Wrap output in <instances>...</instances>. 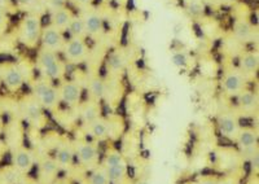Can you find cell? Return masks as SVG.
I'll use <instances>...</instances> for the list:
<instances>
[{
	"label": "cell",
	"instance_id": "obj_1",
	"mask_svg": "<svg viewBox=\"0 0 259 184\" xmlns=\"http://www.w3.org/2000/svg\"><path fill=\"white\" fill-rule=\"evenodd\" d=\"M36 69L39 70L40 78L51 80V82L64 79L65 71H66L65 63L57 52L40 47L36 55Z\"/></svg>",
	"mask_w": 259,
	"mask_h": 184
},
{
	"label": "cell",
	"instance_id": "obj_2",
	"mask_svg": "<svg viewBox=\"0 0 259 184\" xmlns=\"http://www.w3.org/2000/svg\"><path fill=\"white\" fill-rule=\"evenodd\" d=\"M43 30L41 17L38 13H29L20 21L17 27L18 42L26 48H36Z\"/></svg>",
	"mask_w": 259,
	"mask_h": 184
},
{
	"label": "cell",
	"instance_id": "obj_3",
	"mask_svg": "<svg viewBox=\"0 0 259 184\" xmlns=\"http://www.w3.org/2000/svg\"><path fill=\"white\" fill-rule=\"evenodd\" d=\"M31 96L38 101L45 110L56 109L59 105V91L53 82L43 78L32 80L31 83Z\"/></svg>",
	"mask_w": 259,
	"mask_h": 184
},
{
	"label": "cell",
	"instance_id": "obj_4",
	"mask_svg": "<svg viewBox=\"0 0 259 184\" xmlns=\"http://www.w3.org/2000/svg\"><path fill=\"white\" fill-rule=\"evenodd\" d=\"M62 55L64 59L69 64H78L83 63L90 54L89 43L85 42V39H77V38H69L62 48Z\"/></svg>",
	"mask_w": 259,
	"mask_h": 184
},
{
	"label": "cell",
	"instance_id": "obj_5",
	"mask_svg": "<svg viewBox=\"0 0 259 184\" xmlns=\"http://www.w3.org/2000/svg\"><path fill=\"white\" fill-rule=\"evenodd\" d=\"M246 83V75L239 68H228L222 77V88L228 96H237Z\"/></svg>",
	"mask_w": 259,
	"mask_h": 184
},
{
	"label": "cell",
	"instance_id": "obj_6",
	"mask_svg": "<svg viewBox=\"0 0 259 184\" xmlns=\"http://www.w3.org/2000/svg\"><path fill=\"white\" fill-rule=\"evenodd\" d=\"M66 40L68 39L65 36L64 31L56 29L52 25H47V26H43V30H41L39 45H40V48L53 51V52L59 54V52L62 51V48H64Z\"/></svg>",
	"mask_w": 259,
	"mask_h": 184
},
{
	"label": "cell",
	"instance_id": "obj_7",
	"mask_svg": "<svg viewBox=\"0 0 259 184\" xmlns=\"http://www.w3.org/2000/svg\"><path fill=\"white\" fill-rule=\"evenodd\" d=\"M74 152L78 162L85 169H92L99 161V148L95 143L89 140H80L74 146Z\"/></svg>",
	"mask_w": 259,
	"mask_h": 184
},
{
	"label": "cell",
	"instance_id": "obj_8",
	"mask_svg": "<svg viewBox=\"0 0 259 184\" xmlns=\"http://www.w3.org/2000/svg\"><path fill=\"white\" fill-rule=\"evenodd\" d=\"M57 91H59L60 103H64L66 107H77L82 100L83 88L75 80H62L57 87Z\"/></svg>",
	"mask_w": 259,
	"mask_h": 184
},
{
	"label": "cell",
	"instance_id": "obj_9",
	"mask_svg": "<svg viewBox=\"0 0 259 184\" xmlns=\"http://www.w3.org/2000/svg\"><path fill=\"white\" fill-rule=\"evenodd\" d=\"M2 83L9 92H17L22 88L25 83V74L22 69L16 64L3 65V78Z\"/></svg>",
	"mask_w": 259,
	"mask_h": 184
},
{
	"label": "cell",
	"instance_id": "obj_10",
	"mask_svg": "<svg viewBox=\"0 0 259 184\" xmlns=\"http://www.w3.org/2000/svg\"><path fill=\"white\" fill-rule=\"evenodd\" d=\"M217 125L221 135L226 139L235 140L240 131V123L237 117L230 112H223L217 118Z\"/></svg>",
	"mask_w": 259,
	"mask_h": 184
},
{
	"label": "cell",
	"instance_id": "obj_11",
	"mask_svg": "<svg viewBox=\"0 0 259 184\" xmlns=\"http://www.w3.org/2000/svg\"><path fill=\"white\" fill-rule=\"evenodd\" d=\"M22 112H24L26 119L32 126L41 127V126L45 125V109H43V107L32 96H29V98L25 99L24 104H22Z\"/></svg>",
	"mask_w": 259,
	"mask_h": 184
},
{
	"label": "cell",
	"instance_id": "obj_12",
	"mask_svg": "<svg viewBox=\"0 0 259 184\" xmlns=\"http://www.w3.org/2000/svg\"><path fill=\"white\" fill-rule=\"evenodd\" d=\"M35 165V157L34 153L29 148H17L12 155V166L21 172L22 175L29 174Z\"/></svg>",
	"mask_w": 259,
	"mask_h": 184
},
{
	"label": "cell",
	"instance_id": "obj_13",
	"mask_svg": "<svg viewBox=\"0 0 259 184\" xmlns=\"http://www.w3.org/2000/svg\"><path fill=\"white\" fill-rule=\"evenodd\" d=\"M83 22H84L85 33L87 38H100L104 34V20L100 15L95 11H85L84 13L80 15Z\"/></svg>",
	"mask_w": 259,
	"mask_h": 184
},
{
	"label": "cell",
	"instance_id": "obj_14",
	"mask_svg": "<svg viewBox=\"0 0 259 184\" xmlns=\"http://www.w3.org/2000/svg\"><path fill=\"white\" fill-rule=\"evenodd\" d=\"M255 30H254L253 24L246 18H239L233 24V38L239 43H249L253 40Z\"/></svg>",
	"mask_w": 259,
	"mask_h": 184
},
{
	"label": "cell",
	"instance_id": "obj_15",
	"mask_svg": "<svg viewBox=\"0 0 259 184\" xmlns=\"http://www.w3.org/2000/svg\"><path fill=\"white\" fill-rule=\"evenodd\" d=\"M59 171L60 166L55 157H45L39 162V180L41 183H52Z\"/></svg>",
	"mask_w": 259,
	"mask_h": 184
},
{
	"label": "cell",
	"instance_id": "obj_16",
	"mask_svg": "<svg viewBox=\"0 0 259 184\" xmlns=\"http://www.w3.org/2000/svg\"><path fill=\"white\" fill-rule=\"evenodd\" d=\"M235 142L244 152H251L258 146V132L251 127H241Z\"/></svg>",
	"mask_w": 259,
	"mask_h": 184
},
{
	"label": "cell",
	"instance_id": "obj_17",
	"mask_svg": "<svg viewBox=\"0 0 259 184\" xmlns=\"http://www.w3.org/2000/svg\"><path fill=\"white\" fill-rule=\"evenodd\" d=\"M74 13L71 12L68 7H62V8L52 9L50 15V25L55 26L56 29L61 30V31H66L69 24H70L71 18H73Z\"/></svg>",
	"mask_w": 259,
	"mask_h": 184
},
{
	"label": "cell",
	"instance_id": "obj_18",
	"mask_svg": "<svg viewBox=\"0 0 259 184\" xmlns=\"http://www.w3.org/2000/svg\"><path fill=\"white\" fill-rule=\"evenodd\" d=\"M56 158L57 163H59L60 169H70L74 163V158H75V152H74V146L69 142H65L60 144V147L56 151Z\"/></svg>",
	"mask_w": 259,
	"mask_h": 184
},
{
	"label": "cell",
	"instance_id": "obj_19",
	"mask_svg": "<svg viewBox=\"0 0 259 184\" xmlns=\"http://www.w3.org/2000/svg\"><path fill=\"white\" fill-rule=\"evenodd\" d=\"M239 69L246 74H255L259 69V55L256 51H247L240 56Z\"/></svg>",
	"mask_w": 259,
	"mask_h": 184
},
{
	"label": "cell",
	"instance_id": "obj_20",
	"mask_svg": "<svg viewBox=\"0 0 259 184\" xmlns=\"http://www.w3.org/2000/svg\"><path fill=\"white\" fill-rule=\"evenodd\" d=\"M110 126H112L110 122H108L106 119L100 117V118H97L96 121L91 122V123L87 125V131H89V134L91 135L94 139L104 140L112 134V128H110Z\"/></svg>",
	"mask_w": 259,
	"mask_h": 184
},
{
	"label": "cell",
	"instance_id": "obj_21",
	"mask_svg": "<svg viewBox=\"0 0 259 184\" xmlns=\"http://www.w3.org/2000/svg\"><path fill=\"white\" fill-rule=\"evenodd\" d=\"M127 64V59L122 51L115 50L110 52L106 59V68L112 75H119L124 70Z\"/></svg>",
	"mask_w": 259,
	"mask_h": 184
},
{
	"label": "cell",
	"instance_id": "obj_22",
	"mask_svg": "<svg viewBox=\"0 0 259 184\" xmlns=\"http://www.w3.org/2000/svg\"><path fill=\"white\" fill-rule=\"evenodd\" d=\"M237 100V105L244 112H253L258 107V95L250 89L244 88L239 95L235 96Z\"/></svg>",
	"mask_w": 259,
	"mask_h": 184
},
{
	"label": "cell",
	"instance_id": "obj_23",
	"mask_svg": "<svg viewBox=\"0 0 259 184\" xmlns=\"http://www.w3.org/2000/svg\"><path fill=\"white\" fill-rule=\"evenodd\" d=\"M100 104H99L97 101L90 100L89 103H85L82 107V109H80V121H82L83 125L87 126L89 123H91V122L96 121L97 118H100Z\"/></svg>",
	"mask_w": 259,
	"mask_h": 184
},
{
	"label": "cell",
	"instance_id": "obj_24",
	"mask_svg": "<svg viewBox=\"0 0 259 184\" xmlns=\"http://www.w3.org/2000/svg\"><path fill=\"white\" fill-rule=\"evenodd\" d=\"M106 87L108 83L100 77H94L90 79L89 82V94H90V100L94 101H101L103 99L106 98Z\"/></svg>",
	"mask_w": 259,
	"mask_h": 184
},
{
	"label": "cell",
	"instance_id": "obj_25",
	"mask_svg": "<svg viewBox=\"0 0 259 184\" xmlns=\"http://www.w3.org/2000/svg\"><path fill=\"white\" fill-rule=\"evenodd\" d=\"M104 170H105V174L108 176V179H109L110 184L122 183L127 176L126 161L119 163V165H115V166L104 167Z\"/></svg>",
	"mask_w": 259,
	"mask_h": 184
},
{
	"label": "cell",
	"instance_id": "obj_26",
	"mask_svg": "<svg viewBox=\"0 0 259 184\" xmlns=\"http://www.w3.org/2000/svg\"><path fill=\"white\" fill-rule=\"evenodd\" d=\"M69 34V38H77V39H87V33H85L84 22H83L80 15H74L71 18L70 24L66 29Z\"/></svg>",
	"mask_w": 259,
	"mask_h": 184
},
{
	"label": "cell",
	"instance_id": "obj_27",
	"mask_svg": "<svg viewBox=\"0 0 259 184\" xmlns=\"http://www.w3.org/2000/svg\"><path fill=\"white\" fill-rule=\"evenodd\" d=\"M24 175L18 172L15 167H8L0 172V183L2 184H20Z\"/></svg>",
	"mask_w": 259,
	"mask_h": 184
},
{
	"label": "cell",
	"instance_id": "obj_28",
	"mask_svg": "<svg viewBox=\"0 0 259 184\" xmlns=\"http://www.w3.org/2000/svg\"><path fill=\"white\" fill-rule=\"evenodd\" d=\"M124 162L123 156L121 155V152L115 151V149H112L105 155L103 161V167H110V166H115V165H119V163Z\"/></svg>",
	"mask_w": 259,
	"mask_h": 184
},
{
	"label": "cell",
	"instance_id": "obj_29",
	"mask_svg": "<svg viewBox=\"0 0 259 184\" xmlns=\"http://www.w3.org/2000/svg\"><path fill=\"white\" fill-rule=\"evenodd\" d=\"M89 184H110L103 166L92 170L89 176Z\"/></svg>",
	"mask_w": 259,
	"mask_h": 184
},
{
	"label": "cell",
	"instance_id": "obj_30",
	"mask_svg": "<svg viewBox=\"0 0 259 184\" xmlns=\"http://www.w3.org/2000/svg\"><path fill=\"white\" fill-rule=\"evenodd\" d=\"M186 9L191 16H202L205 13V3L203 0H186Z\"/></svg>",
	"mask_w": 259,
	"mask_h": 184
},
{
	"label": "cell",
	"instance_id": "obj_31",
	"mask_svg": "<svg viewBox=\"0 0 259 184\" xmlns=\"http://www.w3.org/2000/svg\"><path fill=\"white\" fill-rule=\"evenodd\" d=\"M8 25H9L8 16H7L6 11L0 7V36L6 34V31L8 30Z\"/></svg>",
	"mask_w": 259,
	"mask_h": 184
},
{
	"label": "cell",
	"instance_id": "obj_32",
	"mask_svg": "<svg viewBox=\"0 0 259 184\" xmlns=\"http://www.w3.org/2000/svg\"><path fill=\"white\" fill-rule=\"evenodd\" d=\"M219 179L215 178L212 175H205V176H201L198 178V180L196 181L197 184H218Z\"/></svg>",
	"mask_w": 259,
	"mask_h": 184
},
{
	"label": "cell",
	"instance_id": "obj_33",
	"mask_svg": "<svg viewBox=\"0 0 259 184\" xmlns=\"http://www.w3.org/2000/svg\"><path fill=\"white\" fill-rule=\"evenodd\" d=\"M48 7L50 9H57V8H62V7H66V0H47Z\"/></svg>",
	"mask_w": 259,
	"mask_h": 184
},
{
	"label": "cell",
	"instance_id": "obj_34",
	"mask_svg": "<svg viewBox=\"0 0 259 184\" xmlns=\"http://www.w3.org/2000/svg\"><path fill=\"white\" fill-rule=\"evenodd\" d=\"M73 2H74V4L79 7V8L89 9L90 7L94 6V3L96 2V0H73Z\"/></svg>",
	"mask_w": 259,
	"mask_h": 184
},
{
	"label": "cell",
	"instance_id": "obj_35",
	"mask_svg": "<svg viewBox=\"0 0 259 184\" xmlns=\"http://www.w3.org/2000/svg\"><path fill=\"white\" fill-rule=\"evenodd\" d=\"M20 184H40L38 180L31 178H22V180L20 181Z\"/></svg>",
	"mask_w": 259,
	"mask_h": 184
},
{
	"label": "cell",
	"instance_id": "obj_36",
	"mask_svg": "<svg viewBox=\"0 0 259 184\" xmlns=\"http://www.w3.org/2000/svg\"><path fill=\"white\" fill-rule=\"evenodd\" d=\"M218 184H236V181L231 178H226V179H219Z\"/></svg>",
	"mask_w": 259,
	"mask_h": 184
},
{
	"label": "cell",
	"instance_id": "obj_37",
	"mask_svg": "<svg viewBox=\"0 0 259 184\" xmlns=\"http://www.w3.org/2000/svg\"><path fill=\"white\" fill-rule=\"evenodd\" d=\"M51 184H70V183L66 180H64V179H55V180H53Z\"/></svg>",
	"mask_w": 259,
	"mask_h": 184
},
{
	"label": "cell",
	"instance_id": "obj_38",
	"mask_svg": "<svg viewBox=\"0 0 259 184\" xmlns=\"http://www.w3.org/2000/svg\"><path fill=\"white\" fill-rule=\"evenodd\" d=\"M222 2L226 4H236V3H239L240 0H222Z\"/></svg>",
	"mask_w": 259,
	"mask_h": 184
},
{
	"label": "cell",
	"instance_id": "obj_39",
	"mask_svg": "<svg viewBox=\"0 0 259 184\" xmlns=\"http://www.w3.org/2000/svg\"><path fill=\"white\" fill-rule=\"evenodd\" d=\"M2 78H3V65H0V83H2Z\"/></svg>",
	"mask_w": 259,
	"mask_h": 184
},
{
	"label": "cell",
	"instance_id": "obj_40",
	"mask_svg": "<svg viewBox=\"0 0 259 184\" xmlns=\"http://www.w3.org/2000/svg\"><path fill=\"white\" fill-rule=\"evenodd\" d=\"M135 184H149V183H148L147 180H139V181H136Z\"/></svg>",
	"mask_w": 259,
	"mask_h": 184
},
{
	"label": "cell",
	"instance_id": "obj_41",
	"mask_svg": "<svg viewBox=\"0 0 259 184\" xmlns=\"http://www.w3.org/2000/svg\"><path fill=\"white\" fill-rule=\"evenodd\" d=\"M103 2H112V0H103Z\"/></svg>",
	"mask_w": 259,
	"mask_h": 184
},
{
	"label": "cell",
	"instance_id": "obj_42",
	"mask_svg": "<svg viewBox=\"0 0 259 184\" xmlns=\"http://www.w3.org/2000/svg\"><path fill=\"white\" fill-rule=\"evenodd\" d=\"M187 184H197V183H196V181H194V183H187Z\"/></svg>",
	"mask_w": 259,
	"mask_h": 184
}]
</instances>
